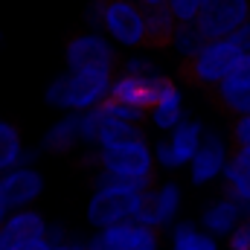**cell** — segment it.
<instances>
[{"instance_id":"6da1fadb","label":"cell","mask_w":250,"mask_h":250,"mask_svg":"<svg viewBox=\"0 0 250 250\" xmlns=\"http://www.w3.org/2000/svg\"><path fill=\"white\" fill-rule=\"evenodd\" d=\"M90 166L125 175V178H140V181H154V157H151V143L148 137H137V140H125L117 146H105V148H90L84 157Z\"/></svg>"},{"instance_id":"7a4b0ae2","label":"cell","mask_w":250,"mask_h":250,"mask_svg":"<svg viewBox=\"0 0 250 250\" xmlns=\"http://www.w3.org/2000/svg\"><path fill=\"white\" fill-rule=\"evenodd\" d=\"M99 29L117 50L128 53L146 47V21H143V6L137 0H105Z\"/></svg>"},{"instance_id":"3957f363","label":"cell","mask_w":250,"mask_h":250,"mask_svg":"<svg viewBox=\"0 0 250 250\" xmlns=\"http://www.w3.org/2000/svg\"><path fill=\"white\" fill-rule=\"evenodd\" d=\"M64 64L67 70H117L120 50L105 38L102 29H84L73 35L64 47Z\"/></svg>"},{"instance_id":"277c9868","label":"cell","mask_w":250,"mask_h":250,"mask_svg":"<svg viewBox=\"0 0 250 250\" xmlns=\"http://www.w3.org/2000/svg\"><path fill=\"white\" fill-rule=\"evenodd\" d=\"M143 204V192L131 189H93L84 207V221L90 230H105L111 224H120L137 215Z\"/></svg>"},{"instance_id":"5b68a950","label":"cell","mask_w":250,"mask_h":250,"mask_svg":"<svg viewBox=\"0 0 250 250\" xmlns=\"http://www.w3.org/2000/svg\"><path fill=\"white\" fill-rule=\"evenodd\" d=\"M181 212H184V187L175 178H166L143 192V204L134 218L140 224H148L163 233L172 221L181 218Z\"/></svg>"},{"instance_id":"8992f818","label":"cell","mask_w":250,"mask_h":250,"mask_svg":"<svg viewBox=\"0 0 250 250\" xmlns=\"http://www.w3.org/2000/svg\"><path fill=\"white\" fill-rule=\"evenodd\" d=\"M239 56L242 53L230 38H207L201 50L187 62L189 79L201 87H215L230 73V67L239 62Z\"/></svg>"},{"instance_id":"52a82bcc","label":"cell","mask_w":250,"mask_h":250,"mask_svg":"<svg viewBox=\"0 0 250 250\" xmlns=\"http://www.w3.org/2000/svg\"><path fill=\"white\" fill-rule=\"evenodd\" d=\"M84 245L96 250H160L163 239H160V230L140 224L137 218H128L105 230H93V236Z\"/></svg>"},{"instance_id":"ba28073f","label":"cell","mask_w":250,"mask_h":250,"mask_svg":"<svg viewBox=\"0 0 250 250\" xmlns=\"http://www.w3.org/2000/svg\"><path fill=\"white\" fill-rule=\"evenodd\" d=\"M111 70H64V93L67 111H90L111 96Z\"/></svg>"},{"instance_id":"9c48e42d","label":"cell","mask_w":250,"mask_h":250,"mask_svg":"<svg viewBox=\"0 0 250 250\" xmlns=\"http://www.w3.org/2000/svg\"><path fill=\"white\" fill-rule=\"evenodd\" d=\"M250 18V0H201L195 26L204 38H227Z\"/></svg>"},{"instance_id":"30bf717a","label":"cell","mask_w":250,"mask_h":250,"mask_svg":"<svg viewBox=\"0 0 250 250\" xmlns=\"http://www.w3.org/2000/svg\"><path fill=\"white\" fill-rule=\"evenodd\" d=\"M230 140L212 128L204 131V140L198 146V151L192 154V160L187 163L189 169V184L192 187H209V184H218L221 172H224V163L230 157Z\"/></svg>"},{"instance_id":"8fae6325","label":"cell","mask_w":250,"mask_h":250,"mask_svg":"<svg viewBox=\"0 0 250 250\" xmlns=\"http://www.w3.org/2000/svg\"><path fill=\"white\" fill-rule=\"evenodd\" d=\"M47 181L38 166H12L0 172V204L6 209H21V207H35V201L44 195Z\"/></svg>"},{"instance_id":"7c38bea8","label":"cell","mask_w":250,"mask_h":250,"mask_svg":"<svg viewBox=\"0 0 250 250\" xmlns=\"http://www.w3.org/2000/svg\"><path fill=\"white\" fill-rule=\"evenodd\" d=\"M175 84L172 76L160 73V76H128V73H120L114 70V79H111V99H123V102H134V105H154L169 87Z\"/></svg>"},{"instance_id":"4fadbf2b","label":"cell","mask_w":250,"mask_h":250,"mask_svg":"<svg viewBox=\"0 0 250 250\" xmlns=\"http://www.w3.org/2000/svg\"><path fill=\"white\" fill-rule=\"evenodd\" d=\"M212 90H215L218 105L227 114H233V117L250 114V53H242L239 62L230 67V73Z\"/></svg>"},{"instance_id":"5bb4252c","label":"cell","mask_w":250,"mask_h":250,"mask_svg":"<svg viewBox=\"0 0 250 250\" xmlns=\"http://www.w3.org/2000/svg\"><path fill=\"white\" fill-rule=\"evenodd\" d=\"M245 221V204H239L236 198H230L227 192H221L218 198H212L204 209H201V215H198V224L207 230V233H212L215 239H227V233L236 227V224H242Z\"/></svg>"},{"instance_id":"9a60e30c","label":"cell","mask_w":250,"mask_h":250,"mask_svg":"<svg viewBox=\"0 0 250 250\" xmlns=\"http://www.w3.org/2000/svg\"><path fill=\"white\" fill-rule=\"evenodd\" d=\"M47 215L38 212L35 207H21V209H9L3 224H0V242L3 248L15 245V242H26V239H44L47 233Z\"/></svg>"},{"instance_id":"2e32d148","label":"cell","mask_w":250,"mask_h":250,"mask_svg":"<svg viewBox=\"0 0 250 250\" xmlns=\"http://www.w3.org/2000/svg\"><path fill=\"white\" fill-rule=\"evenodd\" d=\"M41 154H73L79 148V114L64 111L41 137Z\"/></svg>"},{"instance_id":"e0dca14e","label":"cell","mask_w":250,"mask_h":250,"mask_svg":"<svg viewBox=\"0 0 250 250\" xmlns=\"http://www.w3.org/2000/svg\"><path fill=\"white\" fill-rule=\"evenodd\" d=\"M221 187L230 198H236L239 204H250V151L248 148H236L230 151L224 172H221Z\"/></svg>"},{"instance_id":"ac0fdd59","label":"cell","mask_w":250,"mask_h":250,"mask_svg":"<svg viewBox=\"0 0 250 250\" xmlns=\"http://www.w3.org/2000/svg\"><path fill=\"white\" fill-rule=\"evenodd\" d=\"M184 117H187V105H184V90L178 87V82L146 111V123H151V128L160 134H169Z\"/></svg>"},{"instance_id":"d6986e66","label":"cell","mask_w":250,"mask_h":250,"mask_svg":"<svg viewBox=\"0 0 250 250\" xmlns=\"http://www.w3.org/2000/svg\"><path fill=\"white\" fill-rule=\"evenodd\" d=\"M169 233V250H221V239L207 233L198 221L178 218L166 227Z\"/></svg>"},{"instance_id":"ffe728a7","label":"cell","mask_w":250,"mask_h":250,"mask_svg":"<svg viewBox=\"0 0 250 250\" xmlns=\"http://www.w3.org/2000/svg\"><path fill=\"white\" fill-rule=\"evenodd\" d=\"M204 131H207L204 120H195V117H189V114H187L181 123L166 134V140H169V146H172V154H175L178 169H187V163L192 160V154L198 151V146H201V140H204Z\"/></svg>"},{"instance_id":"44dd1931","label":"cell","mask_w":250,"mask_h":250,"mask_svg":"<svg viewBox=\"0 0 250 250\" xmlns=\"http://www.w3.org/2000/svg\"><path fill=\"white\" fill-rule=\"evenodd\" d=\"M143 21H146V47H166L172 29H175V15L169 12L166 3L157 6H143Z\"/></svg>"},{"instance_id":"7402d4cb","label":"cell","mask_w":250,"mask_h":250,"mask_svg":"<svg viewBox=\"0 0 250 250\" xmlns=\"http://www.w3.org/2000/svg\"><path fill=\"white\" fill-rule=\"evenodd\" d=\"M204 41H207V38L201 35V29L195 26V21H178L175 29H172V35H169V41H166V47L172 50V56H175L178 62L187 64L189 59L201 50Z\"/></svg>"},{"instance_id":"603a6c76","label":"cell","mask_w":250,"mask_h":250,"mask_svg":"<svg viewBox=\"0 0 250 250\" xmlns=\"http://www.w3.org/2000/svg\"><path fill=\"white\" fill-rule=\"evenodd\" d=\"M137 137H146L143 125L114 120V117H108V114L102 111V125H99L96 148H105V146H117V143H125V140H137Z\"/></svg>"},{"instance_id":"cb8c5ba5","label":"cell","mask_w":250,"mask_h":250,"mask_svg":"<svg viewBox=\"0 0 250 250\" xmlns=\"http://www.w3.org/2000/svg\"><path fill=\"white\" fill-rule=\"evenodd\" d=\"M21 154H23V137H21L18 125L9 120H0V172L18 166Z\"/></svg>"},{"instance_id":"d4e9b609","label":"cell","mask_w":250,"mask_h":250,"mask_svg":"<svg viewBox=\"0 0 250 250\" xmlns=\"http://www.w3.org/2000/svg\"><path fill=\"white\" fill-rule=\"evenodd\" d=\"M117 70H120V73H128V76H143V79H148V76H160V73H163L160 62H157L146 47L128 50V56L117 64Z\"/></svg>"},{"instance_id":"484cf974","label":"cell","mask_w":250,"mask_h":250,"mask_svg":"<svg viewBox=\"0 0 250 250\" xmlns=\"http://www.w3.org/2000/svg\"><path fill=\"white\" fill-rule=\"evenodd\" d=\"M93 189H131V192H146L154 181H140V178H125V175H114L105 169H93Z\"/></svg>"},{"instance_id":"4316f807","label":"cell","mask_w":250,"mask_h":250,"mask_svg":"<svg viewBox=\"0 0 250 250\" xmlns=\"http://www.w3.org/2000/svg\"><path fill=\"white\" fill-rule=\"evenodd\" d=\"M99 108H102L108 117H114V120L146 125V111H148V108H143V105H134V102H123V99H111V96H108Z\"/></svg>"},{"instance_id":"83f0119b","label":"cell","mask_w":250,"mask_h":250,"mask_svg":"<svg viewBox=\"0 0 250 250\" xmlns=\"http://www.w3.org/2000/svg\"><path fill=\"white\" fill-rule=\"evenodd\" d=\"M151 157H154V169H160V172H178V163H175V154H172V146H169L166 134L151 143Z\"/></svg>"},{"instance_id":"f1b7e54d","label":"cell","mask_w":250,"mask_h":250,"mask_svg":"<svg viewBox=\"0 0 250 250\" xmlns=\"http://www.w3.org/2000/svg\"><path fill=\"white\" fill-rule=\"evenodd\" d=\"M44 105L47 108H53V111H59L64 114L67 111V93H64V73L62 76H56L47 87H44Z\"/></svg>"},{"instance_id":"f546056e","label":"cell","mask_w":250,"mask_h":250,"mask_svg":"<svg viewBox=\"0 0 250 250\" xmlns=\"http://www.w3.org/2000/svg\"><path fill=\"white\" fill-rule=\"evenodd\" d=\"M227 250H250V218H245L242 224H236L227 239H224Z\"/></svg>"},{"instance_id":"4dcf8cb0","label":"cell","mask_w":250,"mask_h":250,"mask_svg":"<svg viewBox=\"0 0 250 250\" xmlns=\"http://www.w3.org/2000/svg\"><path fill=\"white\" fill-rule=\"evenodd\" d=\"M230 140H233L236 148H250V114H242V117L233 120Z\"/></svg>"},{"instance_id":"1f68e13d","label":"cell","mask_w":250,"mask_h":250,"mask_svg":"<svg viewBox=\"0 0 250 250\" xmlns=\"http://www.w3.org/2000/svg\"><path fill=\"white\" fill-rule=\"evenodd\" d=\"M102 12H105V0H87L84 12H82V21L87 29H99L102 26Z\"/></svg>"},{"instance_id":"d6a6232c","label":"cell","mask_w":250,"mask_h":250,"mask_svg":"<svg viewBox=\"0 0 250 250\" xmlns=\"http://www.w3.org/2000/svg\"><path fill=\"white\" fill-rule=\"evenodd\" d=\"M227 38L239 47V53H250V18L242 23V26H236L233 35H227Z\"/></svg>"},{"instance_id":"836d02e7","label":"cell","mask_w":250,"mask_h":250,"mask_svg":"<svg viewBox=\"0 0 250 250\" xmlns=\"http://www.w3.org/2000/svg\"><path fill=\"white\" fill-rule=\"evenodd\" d=\"M44 239H47L50 245H62V242H67V239H70V233H67V227H64L62 221H50V224H47Z\"/></svg>"},{"instance_id":"e575fe53","label":"cell","mask_w":250,"mask_h":250,"mask_svg":"<svg viewBox=\"0 0 250 250\" xmlns=\"http://www.w3.org/2000/svg\"><path fill=\"white\" fill-rule=\"evenodd\" d=\"M50 248L53 245L47 239H26V242H15V245H9L3 250H50Z\"/></svg>"},{"instance_id":"d590c367","label":"cell","mask_w":250,"mask_h":250,"mask_svg":"<svg viewBox=\"0 0 250 250\" xmlns=\"http://www.w3.org/2000/svg\"><path fill=\"white\" fill-rule=\"evenodd\" d=\"M50 250H84V242H73V239H67L62 245H53Z\"/></svg>"},{"instance_id":"8d00e7d4","label":"cell","mask_w":250,"mask_h":250,"mask_svg":"<svg viewBox=\"0 0 250 250\" xmlns=\"http://www.w3.org/2000/svg\"><path fill=\"white\" fill-rule=\"evenodd\" d=\"M140 6H157V3H166V0H137Z\"/></svg>"},{"instance_id":"74e56055","label":"cell","mask_w":250,"mask_h":250,"mask_svg":"<svg viewBox=\"0 0 250 250\" xmlns=\"http://www.w3.org/2000/svg\"><path fill=\"white\" fill-rule=\"evenodd\" d=\"M6 212H9V209H6V207L0 204V224H3V218H6Z\"/></svg>"},{"instance_id":"f35d334b","label":"cell","mask_w":250,"mask_h":250,"mask_svg":"<svg viewBox=\"0 0 250 250\" xmlns=\"http://www.w3.org/2000/svg\"><path fill=\"white\" fill-rule=\"evenodd\" d=\"M245 218H250V204L245 207Z\"/></svg>"},{"instance_id":"ab89813d","label":"cell","mask_w":250,"mask_h":250,"mask_svg":"<svg viewBox=\"0 0 250 250\" xmlns=\"http://www.w3.org/2000/svg\"><path fill=\"white\" fill-rule=\"evenodd\" d=\"M84 250H96V248H87V245H84Z\"/></svg>"},{"instance_id":"60d3db41","label":"cell","mask_w":250,"mask_h":250,"mask_svg":"<svg viewBox=\"0 0 250 250\" xmlns=\"http://www.w3.org/2000/svg\"><path fill=\"white\" fill-rule=\"evenodd\" d=\"M0 250H3V242H0Z\"/></svg>"},{"instance_id":"b9f144b4","label":"cell","mask_w":250,"mask_h":250,"mask_svg":"<svg viewBox=\"0 0 250 250\" xmlns=\"http://www.w3.org/2000/svg\"><path fill=\"white\" fill-rule=\"evenodd\" d=\"M248 151H250V148H248Z\"/></svg>"}]
</instances>
